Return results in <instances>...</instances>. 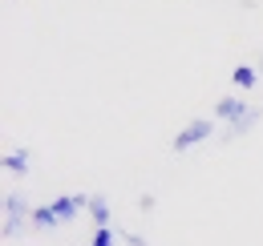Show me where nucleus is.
Returning a JSON list of instances; mask_svg holds the SVG:
<instances>
[{"mask_svg": "<svg viewBox=\"0 0 263 246\" xmlns=\"http://www.w3.org/2000/svg\"><path fill=\"white\" fill-rule=\"evenodd\" d=\"M206 137H215V121L211 117H195V121H186L178 129V137L170 146H174V154H186V150H195L198 141H206Z\"/></svg>", "mask_w": 263, "mask_h": 246, "instance_id": "f03ea898", "label": "nucleus"}, {"mask_svg": "<svg viewBox=\"0 0 263 246\" xmlns=\"http://www.w3.org/2000/svg\"><path fill=\"white\" fill-rule=\"evenodd\" d=\"M259 73H263V53H259Z\"/></svg>", "mask_w": 263, "mask_h": 246, "instance_id": "f8f14e48", "label": "nucleus"}, {"mask_svg": "<svg viewBox=\"0 0 263 246\" xmlns=\"http://www.w3.org/2000/svg\"><path fill=\"white\" fill-rule=\"evenodd\" d=\"M33 226L36 230H53V226H61V222H57V214H53V206H36L33 210Z\"/></svg>", "mask_w": 263, "mask_h": 246, "instance_id": "1a4fd4ad", "label": "nucleus"}, {"mask_svg": "<svg viewBox=\"0 0 263 246\" xmlns=\"http://www.w3.org/2000/svg\"><path fill=\"white\" fill-rule=\"evenodd\" d=\"M89 218H93V222H98V226H109V202H105V198H101V194H93V198H89Z\"/></svg>", "mask_w": 263, "mask_h": 246, "instance_id": "6e6552de", "label": "nucleus"}, {"mask_svg": "<svg viewBox=\"0 0 263 246\" xmlns=\"http://www.w3.org/2000/svg\"><path fill=\"white\" fill-rule=\"evenodd\" d=\"M247 109H251V105H247L243 97H219V101H215V117H219V121H227V125L235 121V117H243Z\"/></svg>", "mask_w": 263, "mask_h": 246, "instance_id": "39448f33", "label": "nucleus"}, {"mask_svg": "<svg viewBox=\"0 0 263 246\" xmlns=\"http://www.w3.org/2000/svg\"><path fill=\"white\" fill-rule=\"evenodd\" d=\"M231 81H235V89H251V85L259 81V69H251V65H235V69H231Z\"/></svg>", "mask_w": 263, "mask_h": 246, "instance_id": "0eeeda50", "label": "nucleus"}, {"mask_svg": "<svg viewBox=\"0 0 263 246\" xmlns=\"http://www.w3.org/2000/svg\"><path fill=\"white\" fill-rule=\"evenodd\" d=\"M114 238H118V230H109V226H98V230H93V242H89V246H114Z\"/></svg>", "mask_w": 263, "mask_h": 246, "instance_id": "9d476101", "label": "nucleus"}, {"mask_svg": "<svg viewBox=\"0 0 263 246\" xmlns=\"http://www.w3.org/2000/svg\"><path fill=\"white\" fill-rule=\"evenodd\" d=\"M49 206H53L57 222L65 226V222H73V218L81 214V210H89V198H85V194H61V198H53Z\"/></svg>", "mask_w": 263, "mask_h": 246, "instance_id": "20e7f679", "label": "nucleus"}, {"mask_svg": "<svg viewBox=\"0 0 263 246\" xmlns=\"http://www.w3.org/2000/svg\"><path fill=\"white\" fill-rule=\"evenodd\" d=\"M4 174L25 178V174H29V150H12V154H4Z\"/></svg>", "mask_w": 263, "mask_h": 246, "instance_id": "423d86ee", "label": "nucleus"}, {"mask_svg": "<svg viewBox=\"0 0 263 246\" xmlns=\"http://www.w3.org/2000/svg\"><path fill=\"white\" fill-rule=\"evenodd\" d=\"M118 238H122L126 246H150L146 238H138V234H126V230H118Z\"/></svg>", "mask_w": 263, "mask_h": 246, "instance_id": "9b49d317", "label": "nucleus"}, {"mask_svg": "<svg viewBox=\"0 0 263 246\" xmlns=\"http://www.w3.org/2000/svg\"><path fill=\"white\" fill-rule=\"evenodd\" d=\"M259 121H263V109H259V105H251V109H247L243 117H235L231 125H223V137H219V141H223V146H231V141L247 137V133H251V129H255Z\"/></svg>", "mask_w": 263, "mask_h": 246, "instance_id": "7ed1b4c3", "label": "nucleus"}, {"mask_svg": "<svg viewBox=\"0 0 263 246\" xmlns=\"http://www.w3.org/2000/svg\"><path fill=\"white\" fill-rule=\"evenodd\" d=\"M29 222H33V206H29V198H25L21 190H8V194H4V226H0V238H4V242L21 238Z\"/></svg>", "mask_w": 263, "mask_h": 246, "instance_id": "f257e3e1", "label": "nucleus"}]
</instances>
